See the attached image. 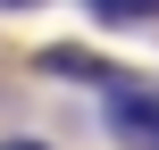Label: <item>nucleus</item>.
<instances>
[{
    "instance_id": "nucleus-2",
    "label": "nucleus",
    "mask_w": 159,
    "mask_h": 150,
    "mask_svg": "<svg viewBox=\"0 0 159 150\" xmlns=\"http://www.w3.org/2000/svg\"><path fill=\"white\" fill-rule=\"evenodd\" d=\"M34 67H42V75H84V84H117V67H101V58H84V50H67V42L42 50Z\"/></svg>"
},
{
    "instance_id": "nucleus-4",
    "label": "nucleus",
    "mask_w": 159,
    "mask_h": 150,
    "mask_svg": "<svg viewBox=\"0 0 159 150\" xmlns=\"http://www.w3.org/2000/svg\"><path fill=\"white\" fill-rule=\"evenodd\" d=\"M0 150H50V142H0Z\"/></svg>"
},
{
    "instance_id": "nucleus-1",
    "label": "nucleus",
    "mask_w": 159,
    "mask_h": 150,
    "mask_svg": "<svg viewBox=\"0 0 159 150\" xmlns=\"http://www.w3.org/2000/svg\"><path fill=\"white\" fill-rule=\"evenodd\" d=\"M101 117H109V134H117V142L159 150V84H143V75L101 84Z\"/></svg>"
},
{
    "instance_id": "nucleus-3",
    "label": "nucleus",
    "mask_w": 159,
    "mask_h": 150,
    "mask_svg": "<svg viewBox=\"0 0 159 150\" xmlns=\"http://www.w3.org/2000/svg\"><path fill=\"white\" fill-rule=\"evenodd\" d=\"M101 25H159V0H84Z\"/></svg>"
},
{
    "instance_id": "nucleus-5",
    "label": "nucleus",
    "mask_w": 159,
    "mask_h": 150,
    "mask_svg": "<svg viewBox=\"0 0 159 150\" xmlns=\"http://www.w3.org/2000/svg\"><path fill=\"white\" fill-rule=\"evenodd\" d=\"M0 8H42V0H0Z\"/></svg>"
}]
</instances>
